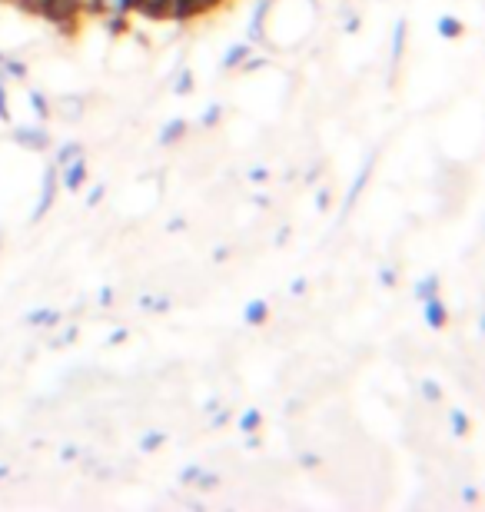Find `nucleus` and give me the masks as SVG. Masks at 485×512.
<instances>
[{"instance_id": "obj_32", "label": "nucleus", "mask_w": 485, "mask_h": 512, "mask_svg": "<svg viewBox=\"0 0 485 512\" xmlns=\"http://www.w3.org/2000/svg\"><path fill=\"white\" fill-rule=\"evenodd\" d=\"M290 293H293V296H299V293H306V280H293V286H290Z\"/></svg>"}, {"instance_id": "obj_29", "label": "nucleus", "mask_w": 485, "mask_h": 512, "mask_svg": "<svg viewBox=\"0 0 485 512\" xmlns=\"http://www.w3.org/2000/svg\"><path fill=\"white\" fill-rule=\"evenodd\" d=\"M74 456H77V446H64V449H60V459H64V463H74Z\"/></svg>"}, {"instance_id": "obj_1", "label": "nucleus", "mask_w": 485, "mask_h": 512, "mask_svg": "<svg viewBox=\"0 0 485 512\" xmlns=\"http://www.w3.org/2000/svg\"><path fill=\"white\" fill-rule=\"evenodd\" d=\"M57 187H60V180H57V163H50V167L44 170V190H40V203L34 210H30V223H40L47 217V210L54 207V200H57Z\"/></svg>"}, {"instance_id": "obj_7", "label": "nucleus", "mask_w": 485, "mask_h": 512, "mask_svg": "<svg viewBox=\"0 0 485 512\" xmlns=\"http://www.w3.org/2000/svg\"><path fill=\"white\" fill-rule=\"evenodd\" d=\"M250 57H253V44H250V40H243V44H236V47L226 50L223 60H220V70H236V67H243Z\"/></svg>"}, {"instance_id": "obj_9", "label": "nucleus", "mask_w": 485, "mask_h": 512, "mask_svg": "<svg viewBox=\"0 0 485 512\" xmlns=\"http://www.w3.org/2000/svg\"><path fill=\"white\" fill-rule=\"evenodd\" d=\"M243 320L250 326H263L266 320H270V306H266L263 300H250V303H246V310H243Z\"/></svg>"}, {"instance_id": "obj_27", "label": "nucleus", "mask_w": 485, "mask_h": 512, "mask_svg": "<svg viewBox=\"0 0 485 512\" xmlns=\"http://www.w3.org/2000/svg\"><path fill=\"white\" fill-rule=\"evenodd\" d=\"M379 283H383V286H392V283H396V273H392L389 266H386V270H379Z\"/></svg>"}, {"instance_id": "obj_11", "label": "nucleus", "mask_w": 485, "mask_h": 512, "mask_svg": "<svg viewBox=\"0 0 485 512\" xmlns=\"http://www.w3.org/2000/svg\"><path fill=\"white\" fill-rule=\"evenodd\" d=\"M406 20H396V27H392V50H389V57H392V64H399L402 60V50H406Z\"/></svg>"}, {"instance_id": "obj_8", "label": "nucleus", "mask_w": 485, "mask_h": 512, "mask_svg": "<svg viewBox=\"0 0 485 512\" xmlns=\"http://www.w3.org/2000/svg\"><path fill=\"white\" fill-rule=\"evenodd\" d=\"M270 4H273V0H260V4H256L250 27H246V40H250V44L263 40V24H266V17H270Z\"/></svg>"}, {"instance_id": "obj_13", "label": "nucleus", "mask_w": 485, "mask_h": 512, "mask_svg": "<svg viewBox=\"0 0 485 512\" xmlns=\"http://www.w3.org/2000/svg\"><path fill=\"white\" fill-rule=\"evenodd\" d=\"M412 293H416V300H429V296H436L439 293V273H426L422 280L412 286Z\"/></svg>"}, {"instance_id": "obj_12", "label": "nucleus", "mask_w": 485, "mask_h": 512, "mask_svg": "<svg viewBox=\"0 0 485 512\" xmlns=\"http://www.w3.org/2000/svg\"><path fill=\"white\" fill-rule=\"evenodd\" d=\"M183 133H187V120H180V117H177V120H170V124H163V127H160V137H157V140L163 143V147H170V143H177V140L183 137Z\"/></svg>"}, {"instance_id": "obj_28", "label": "nucleus", "mask_w": 485, "mask_h": 512, "mask_svg": "<svg viewBox=\"0 0 485 512\" xmlns=\"http://www.w3.org/2000/svg\"><path fill=\"white\" fill-rule=\"evenodd\" d=\"M100 306H113V286H103L100 290Z\"/></svg>"}, {"instance_id": "obj_21", "label": "nucleus", "mask_w": 485, "mask_h": 512, "mask_svg": "<svg viewBox=\"0 0 485 512\" xmlns=\"http://www.w3.org/2000/svg\"><path fill=\"white\" fill-rule=\"evenodd\" d=\"M173 90H177V97L193 94V74H190V70H183V74L177 77V87H173Z\"/></svg>"}, {"instance_id": "obj_2", "label": "nucleus", "mask_w": 485, "mask_h": 512, "mask_svg": "<svg viewBox=\"0 0 485 512\" xmlns=\"http://www.w3.org/2000/svg\"><path fill=\"white\" fill-rule=\"evenodd\" d=\"M373 167H376V150L369 153V157L363 160V167H359V177L349 183V193H346V200H343V217H349V210H353V203L363 197V190H366V183H369V177H373Z\"/></svg>"}, {"instance_id": "obj_3", "label": "nucleus", "mask_w": 485, "mask_h": 512, "mask_svg": "<svg viewBox=\"0 0 485 512\" xmlns=\"http://www.w3.org/2000/svg\"><path fill=\"white\" fill-rule=\"evenodd\" d=\"M97 14H107L113 27H120L133 10H140V0H94Z\"/></svg>"}, {"instance_id": "obj_5", "label": "nucleus", "mask_w": 485, "mask_h": 512, "mask_svg": "<svg viewBox=\"0 0 485 512\" xmlns=\"http://www.w3.org/2000/svg\"><path fill=\"white\" fill-rule=\"evenodd\" d=\"M422 320H426L429 330H442V326L449 323V310H446V303L439 300V293L422 300Z\"/></svg>"}, {"instance_id": "obj_26", "label": "nucleus", "mask_w": 485, "mask_h": 512, "mask_svg": "<svg viewBox=\"0 0 485 512\" xmlns=\"http://www.w3.org/2000/svg\"><path fill=\"white\" fill-rule=\"evenodd\" d=\"M329 207V190H316V210H326Z\"/></svg>"}, {"instance_id": "obj_24", "label": "nucleus", "mask_w": 485, "mask_h": 512, "mask_svg": "<svg viewBox=\"0 0 485 512\" xmlns=\"http://www.w3.org/2000/svg\"><path fill=\"white\" fill-rule=\"evenodd\" d=\"M422 396H426V403H439L442 399V389L432 383V380H422Z\"/></svg>"}, {"instance_id": "obj_14", "label": "nucleus", "mask_w": 485, "mask_h": 512, "mask_svg": "<svg viewBox=\"0 0 485 512\" xmlns=\"http://www.w3.org/2000/svg\"><path fill=\"white\" fill-rule=\"evenodd\" d=\"M436 30L446 40H456V37H462V20H456V17H449V14H442L439 20H436Z\"/></svg>"}, {"instance_id": "obj_31", "label": "nucleus", "mask_w": 485, "mask_h": 512, "mask_svg": "<svg viewBox=\"0 0 485 512\" xmlns=\"http://www.w3.org/2000/svg\"><path fill=\"white\" fill-rule=\"evenodd\" d=\"M123 340H127V330H113L107 343H110V346H117V343H123Z\"/></svg>"}, {"instance_id": "obj_17", "label": "nucleus", "mask_w": 485, "mask_h": 512, "mask_svg": "<svg viewBox=\"0 0 485 512\" xmlns=\"http://www.w3.org/2000/svg\"><path fill=\"white\" fill-rule=\"evenodd\" d=\"M27 100H30V107H34L37 120H47V117H50V104H47V97L40 94V90H30Z\"/></svg>"}, {"instance_id": "obj_30", "label": "nucleus", "mask_w": 485, "mask_h": 512, "mask_svg": "<svg viewBox=\"0 0 485 512\" xmlns=\"http://www.w3.org/2000/svg\"><path fill=\"white\" fill-rule=\"evenodd\" d=\"M299 463H303L306 469H316V466H319V456H313V453H306V456H299Z\"/></svg>"}, {"instance_id": "obj_15", "label": "nucleus", "mask_w": 485, "mask_h": 512, "mask_svg": "<svg viewBox=\"0 0 485 512\" xmlns=\"http://www.w3.org/2000/svg\"><path fill=\"white\" fill-rule=\"evenodd\" d=\"M260 423H263V416H260V409H246V413L236 419V426H240V433H256V429H260Z\"/></svg>"}, {"instance_id": "obj_4", "label": "nucleus", "mask_w": 485, "mask_h": 512, "mask_svg": "<svg viewBox=\"0 0 485 512\" xmlns=\"http://www.w3.org/2000/svg\"><path fill=\"white\" fill-rule=\"evenodd\" d=\"M57 170H64V190H80L84 187V180H87V173H90V167H87V157L80 153V157H74L70 163H64V167H57Z\"/></svg>"}, {"instance_id": "obj_25", "label": "nucleus", "mask_w": 485, "mask_h": 512, "mask_svg": "<svg viewBox=\"0 0 485 512\" xmlns=\"http://www.w3.org/2000/svg\"><path fill=\"white\" fill-rule=\"evenodd\" d=\"M103 193H107V187H103V183H100V187L90 190V193H87V207H97V203L103 200Z\"/></svg>"}, {"instance_id": "obj_35", "label": "nucleus", "mask_w": 485, "mask_h": 512, "mask_svg": "<svg viewBox=\"0 0 485 512\" xmlns=\"http://www.w3.org/2000/svg\"><path fill=\"white\" fill-rule=\"evenodd\" d=\"M4 476H10V466H0V479H4Z\"/></svg>"}, {"instance_id": "obj_33", "label": "nucleus", "mask_w": 485, "mask_h": 512, "mask_svg": "<svg viewBox=\"0 0 485 512\" xmlns=\"http://www.w3.org/2000/svg\"><path fill=\"white\" fill-rule=\"evenodd\" d=\"M346 30H349V34H353V30H359V17H349L346 20Z\"/></svg>"}, {"instance_id": "obj_19", "label": "nucleus", "mask_w": 485, "mask_h": 512, "mask_svg": "<svg viewBox=\"0 0 485 512\" xmlns=\"http://www.w3.org/2000/svg\"><path fill=\"white\" fill-rule=\"evenodd\" d=\"M449 426H452V436H466L469 433V419L462 409H452L449 413Z\"/></svg>"}, {"instance_id": "obj_34", "label": "nucleus", "mask_w": 485, "mask_h": 512, "mask_svg": "<svg viewBox=\"0 0 485 512\" xmlns=\"http://www.w3.org/2000/svg\"><path fill=\"white\" fill-rule=\"evenodd\" d=\"M250 177H253V180H266L270 173H266V170H250Z\"/></svg>"}, {"instance_id": "obj_16", "label": "nucleus", "mask_w": 485, "mask_h": 512, "mask_svg": "<svg viewBox=\"0 0 485 512\" xmlns=\"http://www.w3.org/2000/svg\"><path fill=\"white\" fill-rule=\"evenodd\" d=\"M170 296H140V310H150V313H167L170 310Z\"/></svg>"}, {"instance_id": "obj_18", "label": "nucleus", "mask_w": 485, "mask_h": 512, "mask_svg": "<svg viewBox=\"0 0 485 512\" xmlns=\"http://www.w3.org/2000/svg\"><path fill=\"white\" fill-rule=\"evenodd\" d=\"M167 439H170V433H160V429H153V433H147V436L140 439V449H143V453H153V449H160L163 443H167Z\"/></svg>"}, {"instance_id": "obj_10", "label": "nucleus", "mask_w": 485, "mask_h": 512, "mask_svg": "<svg viewBox=\"0 0 485 512\" xmlns=\"http://www.w3.org/2000/svg\"><path fill=\"white\" fill-rule=\"evenodd\" d=\"M24 323H30V326H57L60 323V310H47V306H40V310H30L27 316H24Z\"/></svg>"}, {"instance_id": "obj_6", "label": "nucleus", "mask_w": 485, "mask_h": 512, "mask_svg": "<svg viewBox=\"0 0 485 512\" xmlns=\"http://www.w3.org/2000/svg\"><path fill=\"white\" fill-rule=\"evenodd\" d=\"M14 140L27 150H47L50 137L44 127H14Z\"/></svg>"}, {"instance_id": "obj_20", "label": "nucleus", "mask_w": 485, "mask_h": 512, "mask_svg": "<svg viewBox=\"0 0 485 512\" xmlns=\"http://www.w3.org/2000/svg\"><path fill=\"white\" fill-rule=\"evenodd\" d=\"M80 153H84V150H80L77 143H67V147H60V150H57V167H64V163H70L74 157H80Z\"/></svg>"}, {"instance_id": "obj_22", "label": "nucleus", "mask_w": 485, "mask_h": 512, "mask_svg": "<svg viewBox=\"0 0 485 512\" xmlns=\"http://www.w3.org/2000/svg\"><path fill=\"white\" fill-rule=\"evenodd\" d=\"M220 120H223V107H220V104H213V107H206V114H203L200 124H203V127H216Z\"/></svg>"}, {"instance_id": "obj_23", "label": "nucleus", "mask_w": 485, "mask_h": 512, "mask_svg": "<svg viewBox=\"0 0 485 512\" xmlns=\"http://www.w3.org/2000/svg\"><path fill=\"white\" fill-rule=\"evenodd\" d=\"M200 473H203V466H200V463H190V466L180 473V483H183V486H193L196 479H200Z\"/></svg>"}]
</instances>
